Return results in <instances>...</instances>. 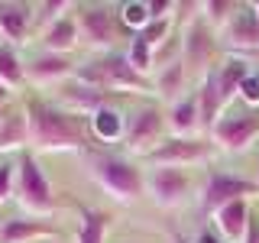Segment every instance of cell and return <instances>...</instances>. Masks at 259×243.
<instances>
[{"label": "cell", "mask_w": 259, "mask_h": 243, "mask_svg": "<svg viewBox=\"0 0 259 243\" xmlns=\"http://www.w3.org/2000/svg\"><path fill=\"white\" fill-rule=\"evenodd\" d=\"M26 127H29V146L39 152H75L84 149L91 140V124L88 117L49 104L42 97H29L26 107Z\"/></svg>", "instance_id": "6da1fadb"}, {"label": "cell", "mask_w": 259, "mask_h": 243, "mask_svg": "<svg viewBox=\"0 0 259 243\" xmlns=\"http://www.w3.org/2000/svg\"><path fill=\"white\" fill-rule=\"evenodd\" d=\"M75 78L97 88V91H107V94H149V91H156L152 81L146 75H140V71L126 62V52L94 55L91 62H84V65L75 68Z\"/></svg>", "instance_id": "7a4b0ae2"}, {"label": "cell", "mask_w": 259, "mask_h": 243, "mask_svg": "<svg viewBox=\"0 0 259 243\" xmlns=\"http://www.w3.org/2000/svg\"><path fill=\"white\" fill-rule=\"evenodd\" d=\"M88 175L120 205H133L146 194V172L133 159L110 156V152H91L88 156Z\"/></svg>", "instance_id": "3957f363"}, {"label": "cell", "mask_w": 259, "mask_h": 243, "mask_svg": "<svg viewBox=\"0 0 259 243\" xmlns=\"http://www.w3.org/2000/svg\"><path fill=\"white\" fill-rule=\"evenodd\" d=\"M16 198H20V205L36 217L52 214V211L59 208L52 185H49V178H46L42 169H39V162H36L32 152H23L20 166H16Z\"/></svg>", "instance_id": "277c9868"}, {"label": "cell", "mask_w": 259, "mask_h": 243, "mask_svg": "<svg viewBox=\"0 0 259 243\" xmlns=\"http://www.w3.org/2000/svg\"><path fill=\"white\" fill-rule=\"evenodd\" d=\"M221 36L204 23V16H194L188 20V26L182 32V62L188 68V75L204 78L210 68H214V55L221 52Z\"/></svg>", "instance_id": "5b68a950"}, {"label": "cell", "mask_w": 259, "mask_h": 243, "mask_svg": "<svg viewBox=\"0 0 259 243\" xmlns=\"http://www.w3.org/2000/svg\"><path fill=\"white\" fill-rule=\"evenodd\" d=\"M165 113L156 104H143L126 117V133H123V149L130 156H149L156 146L165 140Z\"/></svg>", "instance_id": "8992f818"}, {"label": "cell", "mask_w": 259, "mask_h": 243, "mask_svg": "<svg viewBox=\"0 0 259 243\" xmlns=\"http://www.w3.org/2000/svg\"><path fill=\"white\" fill-rule=\"evenodd\" d=\"M75 23H78V32H81V43L94 52H110L113 43L120 36V23H117V13L113 7L107 4H75Z\"/></svg>", "instance_id": "52a82bcc"}, {"label": "cell", "mask_w": 259, "mask_h": 243, "mask_svg": "<svg viewBox=\"0 0 259 243\" xmlns=\"http://www.w3.org/2000/svg\"><path fill=\"white\" fill-rule=\"evenodd\" d=\"M214 140L210 136H165L156 149L146 156V162L152 166H172V169H185V166H198L214 156Z\"/></svg>", "instance_id": "ba28073f"}, {"label": "cell", "mask_w": 259, "mask_h": 243, "mask_svg": "<svg viewBox=\"0 0 259 243\" xmlns=\"http://www.w3.org/2000/svg\"><path fill=\"white\" fill-rule=\"evenodd\" d=\"M253 194H259V182L256 178H240V175H230V172H214L207 175L204 188H201V211L214 217L221 208H227L230 201H249Z\"/></svg>", "instance_id": "9c48e42d"}, {"label": "cell", "mask_w": 259, "mask_h": 243, "mask_svg": "<svg viewBox=\"0 0 259 243\" xmlns=\"http://www.w3.org/2000/svg\"><path fill=\"white\" fill-rule=\"evenodd\" d=\"M259 136V110H224L217 127L210 130V140L224 152H243Z\"/></svg>", "instance_id": "30bf717a"}, {"label": "cell", "mask_w": 259, "mask_h": 243, "mask_svg": "<svg viewBox=\"0 0 259 243\" xmlns=\"http://www.w3.org/2000/svg\"><path fill=\"white\" fill-rule=\"evenodd\" d=\"M146 194L152 198L156 208H178L188 201L191 194V175L185 169H172V166H152L146 172Z\"/></svg>", "instance_id": "8fae6325"}, {"label": "cell", "mask_w": 259, "mask_h": 243, "mask_svg": "<svg viewBox=\"0 0 259 243\" xmlns=\"http://www.w3.org/2000/svg\"><path fill=\"white\" fill-rule=\"evenodd\" d=\"M221 36V46L227 49L230 55H249L259 52V16L253 10V4H240V10L233 13V20L217 32Z\"/></svg>", "instance_id": "7c38bea8"}, {"label": "cell", "mask_w": 259, "mask_h": 243, "mask_svg": "<svg viewBox=\"0 0 259 243\" xmlns=\"http://www.w3.org/2000/svg\"><path fill=\"white\" fill-rule=\"evenodd\" d=\"M117 101V94H107V91H97V88L84 85V81L71 78L65 81V85L55 88V104L71 113H78V117H94L101 107H107V104Z\"/></svg>", "instance_id": "4fadbf2b"}, {"label": "cell", "mask_w": 259, "mask_h": 243, "mask_svg": "<svg viewBox=\"0 0 259 243\" xmlns=\"http://www.w3.org/2000/svg\"><path fill=\"white\" fill-rule=\"evenodd\" d=\"M75 68L78 65L68 59V55H52V52H39L36 59L26 62V78L39 88H59L65 81L75 78Z\"/></svg>", "instance_id": "5bb4252c"}, {"label": "cell", "mask_w": 259, "mask_h": 243, "mask_svg": "<svg viewBox=\"0 0 259 243\" xmlns=\"http://www.w3.org/2000/svg\"><path fill=\"white\" fill-rule=\"evenodd\" d=\"M194 97H198V117H201V133L210 136V130L217 127V120L224 117V97H221V85H217V71L210 68L204 78L198 81V91H194Z\"/></svg>", "instance_id": "9a60e30c"}, {"label": "cell", "mask_w": 259, "mask_h": 243, "mask_svg": "<svg viewBox=\"0 0 259 243\" xmlns=\"http://www.w3.org/2000/svg\"><path fill=\"white\" fill-rule=\"evenodd\" d=\"M217 85H221V97H224V107L230 110V104L240 97L243 81L253 75V65H249L243 55H227V59L217 65Z\"/></svg>", "instance_id": "2e32d148"}, {"label": "cell", "mask_w": 259, "mask_h": 243, "mask_svg": "<svg viewBox=\"0 0 259 243\" xmlns=\"http://www.w3.org/2000/svg\"><path fill=\"white\" fill-rule=\"evenodd\" d=\"M32 29V4H13L4 0L0 4V32L10 39L13 46H23Z\"/></svg>", "instance_id": "e0dca14e"}, {"label": "cell", "mask_w": 259, "mask_h": 243, "mask_svg": "<svg viewBox=\"0 0 259 243\" xmlns=\"http://www.w3.org/2000/svg\"><path fill=\"white\" fill-rule=\"evenodd\" d=\"M249 221H253V211H249L246 201H230L227 208H221L214 214V227L227 243H243Z\"/></svg>", "instance_id": "ac0fdd59"}, {"label": "cell", "mask_w": 259, "mask_h": 243, "mask_svg": "<svg viewBox=\"0 0 259 243\" xmlns=\"http://www.w3.org/2000/svg\"><path fill=\"white\" fill-rule=\"evenodd\" d=\"M55 227L39 217H13L0 224V243H32V240H52Z\"/></svg>", "instance_id": "d6986e66"}, {"label": "cell", "mask_w": 259, "mask_h": 243, "mask_svg": "<svg viewBox=\"0 0 259 243\" xmlns=\"http://www.w3.org/2000/svg\"><path fill=\"white\" fill-rule=\"evenodd\" d=\"M39 43H42V52H52V55H68L71 49H78L81 32H78L75 13L62 16L59 23H52L49 29H42L39 32Z\"/></svg>", "instance_id": "ffe728a7"}, {"label": "cell", "mask_w": 259, "mask_h": 243, "mask_svg": "<svg viewBox=\"0 0 259 243\" xmlns=\"http://www.w3.org/2000/svg\"><path fill=\"white\" fill-rule=\"evenodd\" d=\"M165 124H168V133L172 136H204L201 133V117H198V97L185 94L182 101H175L165 113Z\"/></svg>", "instance_id": "44dd1931"}, {"label": "cell", "mask_w": 259, "mask_h": 243, "mask_svg": "<svg viewBox=\"0 0 259 243\" xmlns=\"http://www.w3.org/2000/svg\"><path fill=\"white\" fill-rule=\"evenodd\" d=\"M188 68H185V62L178 59L172 65H165V68H159L156 71V81H152V88H156V94L162 97V101H168V104H175V101H182V91H185V85H188Z\"/></svg>", "instance_id": "7402d4cb"}, {"label": "cell", "mask_w": 259, "mask_h": 243, "mask_svg": "<svg viewBox=\"0 0 259 243\" xmlns=\"http://www.w3.org/2000/svg\"><path fill=\"white\" fill-rule=\"evenodd\" d=\"M88 124H91V136H97L101 143L123 140V133H126V117H123L117 107H113V104L101 107L94 117H88Z\"/></svg>", "instance_id": "603a6c76"}, {"label": "cell", "mask_w": 259, "mask_h": 243, "mask_svg": "<svg viewBox=\"0 0 259 243\" xmlns=\"http://www.w3.org/2000/svg\"><path fill=\"white\" fill-rule=\"evenodd\" d=\"M23 146H29L26 113H23V110H13L10 117H7V124L0 127V156L16 152V149H23Z\"/></svg>", "instance_id": "cb8c5ba5"}, {"label": "cell", "mask_w": 259, "mask_h": 243, "mask_svg": "<svg viewBox=\"0 0 259 243\" xmlns=\"http://www.w3.org/2000/svg\"><path fill=\"white\" fill-rule=\"evenodd\" d=\"M107 227H110V214L94 208L81 211V224H78V237L75 243H104L107 240Z\"/></svg>", "instance_id": "d4e9b609"}, {"label": "cell", "mask_w": 259, "mask_h": 243, "mask_svg": "<svg viewBox=\"0 0 259 243\" xmlns=\"http://www.w3.org/2000/svg\"><path fill=\"white\" fill-rule=\"evenodd\" d=\"M23 81H26V62L16 55L13 46H0V85L13 91Z\"/></svg>", "instance_id": "484cf974"}, {"label": "cell", "mask_w": 259, "mask_h": 243, "mask_svg": "<svg viewBox=\"0 0 259 243\" xmlns=\"http://www.w3.org/2000/svg\"><path fill=\"white\" fill-rule=\"evenodd\" d=\"M68 10H75V4L68 0H46V4H32V29L42 32L52 23H59L62 16H68Z\"/></svg>", "instance_id": "4316f807"}, {"label": "cell", "mask_w": 259, "mask_h": 243, "mask_svg": "<svg viewBox=\"0 0 259 243\" xmlns=\"http://www.w3.org/2000/svg\"><path fill=\"white\" fill-rule=\"evenodd\" d=\"M237 10H240V4H233V0H207V4H201V16H204V23L214 32H221L233 20Z\"/></svg>", "instance_id": "83f0119b"}, {"label": "cell", "mask_w": 259, "mask_h": 243, "mask_svg": "<svg viewBox=\"0 0 259 243\" xmlns=\"http://www.w3.org/2000/svg\"><path fill=\"white\" fill-rule=\"evenodd\" d=\"M126 62L133 65L140 75L149 78V71L156 68V52H152V49L146 46L140 36H133V39H130V49H126Z\"/></svg>", "instance_id": "f1b7e54d"}, {"label": "cell", "mask_w": 259, "mask_h": 243, "mask_svg": "<svg viewBox=\"0 0 259 243\" xmlns=\"http://www.w3.org/2000/svg\"><path fill=\"white\" fill-rule=\"evenodd\" d=\"M136 36H140L143 43L156 52L162 43H168V39H172V20H149L140 32H136Z\"/></svg>", "instance_id": "f546056e"}, {"label": "cell", "mask_w": 259, "mask_h": 243, "mask_svg": "<svg viewBox=\"0 0 259 243\" xmlns=\"http://www.w3.org/2000/svg\"><path fill=\"white\" fill-rule=\"evenodd\" d=\"M120 20H123L130 29H136V32H140V29L146 26V23L152 20V16H149V4H143V0L123 4V7H120Z\"/></svg>", "instance_id": "4dcf8cb0"}, {"label": "cell", "mask_w": 259, "mask_h": 243, "mask_svg": "<svg viewBox=\"0 0 259 243\" xmlns=\"http://www.w3.org/2000/svg\"><path fill=\"white\" fill-rule=\"evenodd\" d=\"M16 191V166L0 159V201H7Z\"/></svg>", "instance_id": "1f68e13d"}, {"label": "cell", "mask_w": 259, "mask_h": 243, "mask_svg": "<svg viewBox=\"0 0 259 243\" xmlns=\"http://www.w3.org/2000/svg\"><path fill=\"white\" fill-rule=\"evenodd\" d=\"M240 97L249 104V107H259V71H253L246 81H243V88H240Z\"/></svg>", "instance_id": "d6a6232c"}, {"label": "cell", "mask_w": 259, "mask_h": 243, "mask_svg": "<svg viewBox=\"0 0 259 243\" xmlns=\"http://www.w3.org/2000/svg\"><path fill=\"white\" fill-rule=\"evenodd\" d=\"M194 243H227L221 233H210V230H201L198 237H194Z\"/></svg>", "instance_id": "836d02e7"}, {"label": "cell", "mask_w": 259, "mask_h": 243, "mask_svg": "<svg viewBox=\"0 0 259 243\" xmlns=\"http://www.w3.org/2000/svg\"><path fill=\"white\" fill-rule=\"evenodd\" d=\"M7 104H10V88L0 85V107H7Z\"/></svg>", "instance_id": "e575fe53"}, {"label": "cell", "mask_w": 259, "mask_h": 243, "mask_svg": "<svg viewBox=\"0 0 259 243\" xmlns=\"http://www.w3.org/2000/svg\"><path fill=\"white\" fill-rule=\"evenodd\" d=\"M10 113H13L10 107H0V127H4V124H7V117H10Z\"/></svg>", "instance_id": "d590c367"}, {"label": "cell", "mask_w": 259, "mask_h": 243, "mask_svg": "<svg viewBox=\"0 0 259 243\" xmlns=\"http://www.w3.org/2000/svg\"><path fill=\"white\" fill-rule=\"evenodd\" d=\"M172 243H188V240H185V237H178V233H175V237H172Z\"/></svg>", "instance_id": "8d00e7d4"}, {"label": "cell", "mask_w": 259, "mask_h": 243, "mask_svg": "<svg viewBox=\"0 0 259 243\" xmlns=\"http://www.w3.org/2000/svg\"><path fill=\"white\" fill-rule=\"evenodd\" d=\"M253 10H256V16H259V4H253Z\"/></svg>", "instance_id": "74e56055"}, {"label": "cell", "mask_w": 259, "mask_h": 243, "mask_svg": "<svg viewBox=\"0 0 259 243\" xmlns=\"http://www.w3.org/2000/svg\"><path fill=\"white\" fill-rule=\"evenodd\" d=\"M49 243H52V240H49Z\"/></svg>", "instance_id": "f35d334b"}, {"label": "cell", "mask_w": 259, "mask_h": 243, "mask_svg": "<svg viewBox=\"0 0 259 243\" xmlns=\"http://www.w3.org/2000/svg\"><path fill=\"white\" fill-rule=\"evenodd\" d=\"M256 182H259V178H256Z\"/></svg>", "instance_id": "ab89813d"}]
</instances>
